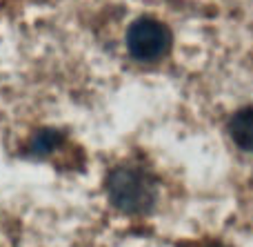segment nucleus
<instances>
[{
	"label": "nucleus",
	"instance_id": "f257e3e1",
	"mask_svg": "<svg viewBox=\"0 0 253 247\" xmlns=\"http://www.w3.org/2000/svg\"><path fill=\"white\" fill-rule=\"evenodd\" d=\"M107 198L118 212L129 216L147 214L156 205V178L140 165H118L107 176Z\"/></svg>",
	"mask_w": 253,
	"mask_h": 247
},
{
	"label": "nucleus",
	"instance_id": "f03ea898",
	"mask_svg": "<svg viewBox=\"0 0 253 247\" xmlns=\"http://www.w3.org/2000/svg\"><path fill=\"white\" fill-rule=\"evenodd\" d=\"M171 31L165 22L156 18H138L126 29V49L140 62H156L165 58L171 49Z\"/></svg>",
	"mask_w": 253,
	"mask_h": 247
},
{
	"label": "nucleus",
	"instance_id": "7ed1b4c3",
	"mask_svg": "<svg viewBox=\"0 0 253 247\" xmlns=\"http://www.w3.org/2000/svg\"><path fill=\"white\" fill-rule=\"evenodd\" d=\"M229 134L240 149L253 154V107H242L231 116Z\"/></svg>",
	"mask_w": 253,
	"mask_h": 247
},
{
	"label": "nucleus",
	"instance_id": "20e7f679",
	"mask_svg": "<svg viewBox=\"0 0 253 247\" xmlns=\"http://www.w3.org/2000/svg\"><path fill=\"white\" fill-rule=\"evenodd\" d=\"M62 143V132L58 129H40L31 136V141L27 143V154L34 158H44L49 156L58 145Z\"/></svg>",
	"mask_w": 253,
	"mask_h": 247
},
{
	"label": "nucleus",
	"instance_id": "39448f33",
	"mask_svg": "<svg viewBox=\"0 0 253 247\" xmlns=\"http://www.w3.org/2000/svg\"><path fill=\"white\" fill-rule=\"evenodd\" d=\"M200 247H227V245H222V243H205V245H200Z\"/></svg>",
	"mask_w": 253,
	"mask_h": 247
}]
</instances>
